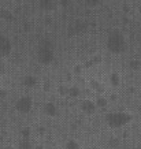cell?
Instances as JSON below:
<instances>
[{
  "label": "cell",
  "mask_w": 141,
  "mask_h": 149,
  "mask_svg": "<svg viewBox=\"0 0 141 149\" xmlns=\"http://www.w3.org/2000/svg\"><path fill=\"white\" fill-rule=\"evenodd\" d=\"M108 82H110V85L112 86V88H118V86L121 85V75H119L117 71L111 72V74H110V77H108Z\"/></svg>",
  "instance_id": "8fae6325"
},
{
  "label": "cell",
  "mask_w": 141,
  "mask_h": 149,
  "mask_svg": "<svg viewBox=\"0 0 141 149\" xmlns=\"http://www.w3.org/2000/svg\"><path fill=\"white\" fill-rule=\"evenodd\" d=\"M44 113H45L47 116H51V118H54L56 116V113H58V108H56V105H55L54 103H45L44 104Z\"/></svg>",
  "instance_id": "9c48e42d"
},
{
  "label": "cell",
  "mask_w": 141,
  "mask_h": 149,
  "mask_svg": "<svg viewBox=\"0 0 141 149\" xmlns=\"http://www.w3.org/2000/svg\"><path fill=\"white\" fill-rule=\"evenodd\" d=\"M67 92H68V86H66V85H60L59 88H58V93H59V96H62V97H66V96H67Z\"/></svg>",
  "instance_id": "d6986e66"
},
{
  "label": "cell",
  "mask_w": 141,
  "mask_h": 149,
  "mask_svg": "<svg viewBox=\"0 0 141 149\" xmlns=\"http://www.w3.org/2000/svg\"><path fill=\"white\" fill-rule=\"evenodd\" d=\"M126 47H128V42H126V38L119 30H114L111 32L107 37V49L112 54H123L126 51Z\"/></svg>",
  "instance_id": "6da1fadb"
},
{
  "label": "cell",
  "mask_w": 141,
  "mask_h": 149,
  "mask_svg": "<svg viewBox=\"0 0 141 149\" xmlns=\"http://www.w3.org/2000/svg\"><path fill=\"white\" fill-rule=\"evenodd\" d=\"M4 97H7V91L0 89V99H4Z\"/></svg>",
  "instance_id": "d4e9b609"
},
{
  "label": "cell",
  "mask_w": 141,
  "mask_h": 149,
  "mask_svg": "<svg viewBox=\"0 0 141 149\" xmlns=\"http://www.w3.org/2000/svg\"><path fill=\"white\" fill-rule=\"evenodd\" d=\"M82 71H84V66L82 64H75L73 67V74H75V75H81Z\"/></svg>",
  "instance_id": "ffe728a7"
},
{
  "label": "cell",
  "mask_w": 141,
  "mask_h": 149,
  "mask_svg": "<svg viewBox=\"0 0 141 149\" xmlns=\"http://www.w3.org/2000/svg\"><path fill=\"white\" fill-rule=\"evenodd\" d=\"M132 113L118 111V112H110L105 115V123L111 129H119V127L126 126L128 123L132 122Z\"/></svg>",
  "instance_id": "7a4b0ae2"
},
{
  "label": "cell",
  "mask_w": 141,
  "mask_h": 149,
  "mask_svg": "<svg viewBox=\"0 0 141 149\" xmlns=\"http://www.w3.org/2000/svg\"><path fill=\"white\" fill-rule=\"evenodd\" d=\"M4 70H6V68H4V64L0 62V74H3V72H4Z\"/></svg>",
  "instance_id": "484cf974"
},
{
  "label": "cell",
  "mask_w": 141,
  "mask_h": 149,
  "mask_svg": "<svg viewBox=\"0 0 141 149\" xmlns=\"http://www.w3.org/2000/svg\"><path fill=\"white\" fill-rule=\"evenodd\" d=\"M140 13H141V7H140Z\"/></svg>",
  "instance_id": "4dcf8cb0"
},
{
  "label": "cell",
  "mask_w": 141,
  "mask_h": 149,
  "mask_svg": "<svg viewBox=\"0 0 141 149\" xmlns=\"http://www.w3.org/2000/svg\"><path fill=\"white\" fill-rule=\"evenodd\" d=\"M64 149H81V146H80V144H78L77 141L70 140V141H67V142H66Z\"/></svg>",
  "instance_id": "e0dca14e"
},
{
  "label": "cell",
  "mask_w": 141,
  "mask_h": 149,
  "mask_svg": "<svg viewBox=\"0 0 141 149\" xmlns=\"http://www.w3.org/2000/svg\"><path fill=\"white\" fill-rule=\"evenodd\" d=\"M88 149H97L96 146H91V148H88Z\"/></svg>",
  "instance_id": "f1b7e54d"
},
{
  "label": "cell",
  "mask_w": 141,
  "mask_h": 149,
  "mask_svg": "<svg viewBox=\"0 0 141 149\" xmlns=\"http://www.w3.org/2000/svg\"><path fill=\"white\" fill-rule=\"evenodd\" d=\"M55 58V51L52 42L48 40H43L38 44V49H37V59L41 64H51L54 62Z\"/></svg>",
  "instance_id": "3957f363"
},
{
  "label": "cell",
  "mask_w": 141,
  "mask_h": 149,
  "mask_svg": "<svg viewBox=\"0 0 141 149\" xmlns=\"http://www.w3.org/2000/svg\"><path fill=\"white\" fill-rule=\"evenodd\" d=\"M3 149H17V148H14V146H6V148H3Z\"/></svg>",
  "instance_id": "83f0119b"
},
{
  "label": "cell",
  "mask_w": 141,
  "mask_h": 149,
  "mask_svg": "<svg viewBox=\"0 0 141 149\" xmlns=\"http://www.w3.org/2000/svg\"><path fill=\"white\" fill-rule=\"evenodd\" d=\"M40 7L45 11L55 8V0H40Z\"/></svg>",
  "instance_id": "7c38bea8"
},
{
  "label": "cell",
  "mask_w": 141,
  "mask_h": 149,
  "mask_svg": "<svg viewBox=\"0 0 141 149\" xmlns=\"http://www.w3.org/2000/svg\"><path fill=\"white\" fill-rule=\"evenodd\" d=\"M22 84L25 88H29V89H30V88H34V86L38 84V79H37L34 75H25Z\"/></svg>",
  "instance_id": "30bf717a"
},
{
  "label": "cell",
  "mask_w": 141,
  "mask_h": 149,
  "mask_svg": "<svg viewBox=\"0 0 141 149\" xmlns=\"http://www.w3.org/2000/svg\"><path fill=\"white\" fill-rule=\"evenodd\" d=\"M11 49H13V44H11L8 37L0 36V58L8 56Z\"/></svg>",
  "instance_id": "5b68a950"
},
{
  "label": "cell",
  "mask_w": 141,
  "mask_h": 149,
  "mask_svg": "<svg viewBox=\"0 0 141 149\" xmlns=\"http://www.w3.org/2000/svg\"><path fill=\"white\" fill-rule=\"evenodd\" d=\"M30 133H32L30 127H23L22 130H21V136H22V138H29V137H30Z\"/></svg>",
  "instance_id": "44dd1931"
},
{
  "label": "cell",
  "mask_w": 141,
  "mask_h": 149,
  "mask_svg": "<svg viewBox=\"0 0 141 149\" xmlns=\"http://www.w3.org/2000/svg\"><path fill=\"white\" fill-rule=\"evenodd\" d=\"M38 131H40V133H44L45 130H44V127H38Z\"/></svg>",
  "instance_id": "4316f807"
},
{
  "label": "cell",
  "mask_w": 141,
  "mask_h": 149,
  "mask_svg": "<svg viewBox=\"0 0 141 149\" xmlns=\"http://www.w3.org/2000/svg\"><path fill=\"white\" fill-rule=\"evenodd\" d=\"M70 30L73 32V34H81V33H84L85 30H87V23L82 22V21H77L73 26L70 27Z\"/></svg>",
  "instance_id": "ba28073f"
},
{
  "label": "cell",
  "mask_w": 141,
  "mask_h": 149,
  "mask_svg": "<svg viewBox=\"0 0 141 149\" xmlns=\"http://www.w3.org/2000/svg\"><path fill=\"white\" fill-rule=\"evenodd\" d=\"M71 1H73V0H59V4L62 6V7H68V6L71 4Z\"/></svg>",
  "instance_id": "603a6c76"
},
{
  "label": "cell",
  "mask_w": 141,
  "mask_h": 149,
  "mask_svg": "<svg viewBox=\"0 0 141 149\" xmlns=\"http://www.w3.org/2000/svg\"><path fill=\"white\" fill-rule=\"evenodd\" d=\"M101 1H103V0H85V4H87L89 8H95V7L101 4Z\"/></svg>",
  "instance_id": "ac0fdd59"
},
{
  "label": "cell",
  "mask_w": 141,
  "mask_h": 149,
  "mask_svg": "<svg viewBox=\"0 0 141 149\" xmlns=\"http://www.w3.org/2000/svg\"><path fill=\"white\" fill-rule=\"evenodd\" d=\"M95 104H96V107L97 108H105L107 105H108V100L105 99L104 96H97L95 100Z\"/></svg>",
  "instance_id": "5bb4252c"
},
{
  "label": "cell",
  "mask_w": 141,
  "mask_h": 149,
  "mask_svg": "<svg viewBox=\"0 0 141 149\" xmlns=\"http://www.w3.org/2000/svg\"><path fill=\"white\" fill-rule=\"evenodd\" d=\"M89 86H91V89L95 92V93H99V95H101V93L105 92V86L103 85L100 81H97V79H91V81H89Z\"/></svg>",
  "instance_id": "52a82bcc"
},
{
  "label": "cell",
  "mask_w": 141,
  "mask_h": 149,
  "mask_svg": "<svg viewBox=\"0 0 141 149\" xmlns=\"http://www.w3.org/2000/svg\"><path fill=\"white\" fill-rule=\"evenodd\" d=\"M43 88H44V91H45V92H50L51 91V82L50 81H45V82H44V85H43Z\"/></svg>",
  "instance_id": "cb8c5ba5"
},
{
  "label": "cell",
  "mask_w": 141,
  "mask_h": 149,
  "mask_svg": "<svg viewBox=\"0 0 141 149\" xmlns=\"http://www.w3.org/2000/svg\"><path fill=\"white\" fill-rule=\"evenodd\" d=\"M1 17L7 21H13V14L10 13V11H1Z\"/></svg>",
  "instance_id": "7402d4cb"
},
{
  "label": "cell",
  "mask_w": 141,
  "mask_h": 149,
  "mask_svg": "<svg viewBox=\"0 0 141 149\" xmlns=\"http://www.w3.org/2000/svg\"><path fill=\"white\" fill-rule=\"evenodd\" d=\"M136 149H141V148H136Z\"/></svg>",
  "instance_id": "1f68e13d"
},
{
  "label": "cell",
  "mask_w": 141,
  "mask_h": 149,
  "mask_svg": "<svg viewBox=\"0 0 141 149\" xmlns=\"http://www.w3.org/2000/svg\"><path fill=\"white\" fill-rule=\"evenodd\" d=\"M138 111H140V113H141V104H140V107H138Z\"/></svg>",
  "instance_id": "f546056e"
},
{
  "label": "cell",
  "mask_w": 141,
  "mask_h": 149,
  "mask_svg": "<svg viewBox=\"0 0 141 149\" xmlns=\"http://www.w3.org/2000/svg\"><path fill=\"white\" fill-rule=\"evenodd\" d=\"M33 108V99L30 96H22L17 100L15 103V109L21 113H27L30 112Z\"/></svg>",
  "instance_id": "277c9868"
},
{
  "label": "cell",
  "mask_w": 141,
  "mask_h": 149,
  "mask_svg": "<svg viewBox=\"0 0 141 149\" xmlns=\"http://www.w3.org/2000/svg\"><path fill=\"white\" fill-rule=\"evenodd\" d=\"M80 95H81V89H80L78 86H75V85L68 86V92H67V96H68V97L77 99V97H80Z\"/></svg>",
  "instance_id": "4fadbf2b"
},
{
  "label": "cell",
  "mask_w": 141,
  "mask_h": 149,
  "mask_svg": "<svg viewBox=\"0 0 141 149\" xmlns=\"http://www.w3.org/2000/svg\"><path fill=\"white\" fill-rule=\"evenodd\" d=\"M129 67L132 68L133 71H140L141 70V60H138V59H132V60L129 62Z\"/></svg>",
  "instance_id": "2e32d148"
},
{
  "label": "cell",
  "mask_w": 141,
  "mask_h": 149,
  "mask_svg": "<svg viewBox=\"0 0 141 149\" xmlns=\"http://www.w3.org/2000/svg\"><path fill=\"white\" fill-rule=\"evenodd\" d=\"M18 149H33V144L29 141V138H22L18 142Z\"/></svg>",
  "instance_id": "9a60e30c"
},
{
  "label": "cell",
  "mask_w": 141,
  "mask_h": 149,
  "mask_svg": "<svg viewBox=\"0 0 141 149\" xmlns=\"http://www.w3.org/2000/svg\"><path fill=\"white\" fill-rule=\"evenodd\" d=\"M80 108H81V111L84 113H87V115H92V113L96 112L97 107H96V104H95L93 100L85 99V100H82L81 103H80Z\"/></svg>",
  "instance_id": "8992f818"
}]
</instances>
